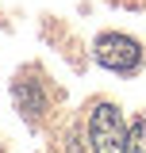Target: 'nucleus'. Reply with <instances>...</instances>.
I'll use <instances>...</instances> for the list:
<instances>
[{
    "label": "nucleus",
    "instance_id": "nucleus-3",
    "mask_svg": "<svg viewBox=\"0 0 146 153\" xmlns=\"http://www.w3.org/2000/svg\"><path fill=\"white\" fill-rule=\"evenodd\" d=\"M12 96H16L19 115H23V119H31V123H35L38 115H42V107H46V100H42V92H38L35 80H23V76H19L16 84H12Z\"/></svg>",
    "mask_w": 146,
    "mask_h": 153
},
{
    "label": "nucleus",
    "instance_id": "nucleus-1",
    "mask_svg": "<svg viewBox=\"0 0 146 153\" xmlns=\"http://www.w3.org/2000/svg\"><path fill=\"white\" fill-rule=\"evenodd\" d=\"M89 142L92 153H131V126L115 103H96L89 115Z\"/></svg>",
    "mask_w": 146,
    "mask_h": 153
},
{
    "label": "nucleus",
    "instance_id": "nucleus-4",
    "mask_svg": "<svg viewBox=\"0 0 146 153\" xmlns=\"http://www.w3.org/2000/svg\"><path fill=\"white\" fill-rule=\"evenodd\" d=\"M131 153H146V119L131 123Z\"/></svg>",
    "mask_w": 146,
    "mask_h": 153
},
{
    "label": "nucleus",
    "instance_id": "nucleus-2",
    "mask_svg": "<svg viewBox=\"0 0 146 153\" xmlns=\"http://www.w3.org/2000/svg\"><path fill=\"white\" fill-rule=\"evenodd\" d=\"M92 54L111 73H135L142 65V46L135 38H127V35H100L96 46H92Z\"/></svg>",
    "mask_w": 146,
    "mask_h": 153
}]
</instances>
